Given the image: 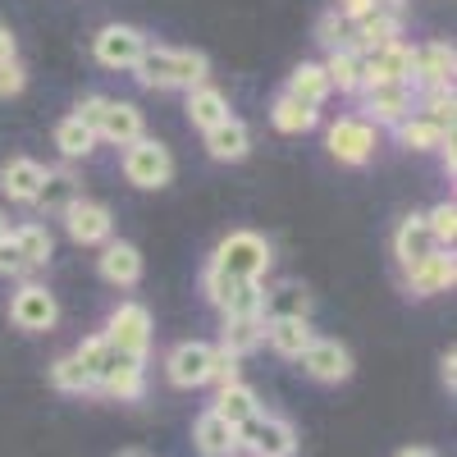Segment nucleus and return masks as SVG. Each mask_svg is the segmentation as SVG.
Wrapping results in <instances>:
<instances>
[{"label": "nucleus", "mask_w": 457, "mask_h": 457, "mask_svg": "<svg viewBox=\"0 0 457 457\" xmlns=\"http://www.w3.org/2000/svg\"><path fill=\"white\" fill-rule=\"evenodd\" d=\"M137 83L142 87H202L206 83V55L202 51H170V46H146L142 60H137Z\"/></svg>", "instance_id": "1"}, {"label": "nucleus", "mask_w": 457, "mask_h": 457, "mask_svg": "<svg viewBox=\"0 0 457 457\" xmlns=\"http://www.w3.org/2000/svg\"><path fill=\"white\" fill-rule=\"evenodd\" d=\"M215 270L228 275V279H256L270 270V243H265L261 234H252V228H238V234H228L220 247H215Z\"/></svg>", "instance_id": "2"}, {"label": "nucleus", "mask_w": 457, "mask_h": 457, "mask_svg": "<svg viewBox=\"0 0 457 457\" xmlns=\"http://www.w3.org/2000/svg\"><path fill=\"white\" fill-rule=\"evenodd\" d=\"M238 448H247L252 457H293L297 453V435L284 416L256 411L247 426H238Z\"/></svg>", "instance_id": "3"}, {"label": "nucleus", "mask_w": 457, "mask_h": 457, "mask_svg": "<svg viewBox=\"0 0 457 457\" xmlns=\"http://www.w3.org/2000/svg\"><path fill=\"white\" fill-rule=\"evenodd\" d=\"M105 343L110 348H120L137 361H146V348H151V312L142 302H120V307L110 312V325H105Z\"/></svg>", "instance_id": "4"}, {"label": "nucleus", "mask_w": 457, "mask_h": 457, "mask_svg": "<svg viewBox=\"0 0 457 457\" xmlns=\"http://www.w3.org/2000/svg\"><path fill=\"white\" fill-rule=\"evenodd\" d=\"M124 174H129V183H137V187H165V183L174 179L170 146H161L156 137H137V142L124 151Z\"/></svg>", "instance_id": "5"}, {"label": "nucleus", "mask_w": 457, "mask_h": 457, "mask_svg": "<svg viewBox=\"0 0 457 457\" xmlns=\"http://www.w3.org/2000/svg\"><path fill=\"white\" fill-rule=\"evenodd\" d=\"M329 156L343 165H366L375 156V124L361 120V114H343V120L329 124Z\"/></svg>", "instance_id": "6"}, {"label": "nucleus", "mask_w": 457, "mask_h": 457, "mask_svg": "<svg viewBox=\"0 0 457 457\" xmlns=\"http://www.w3.org/2000/svg\"><path fill=\"white\" fill-rule=\"evenodd\" d=\"M151 42L137 32V28H129V23H110V28H101L96 32V60L105 64V69H137V60H142V51H146Z\"/></svg>", "instance_id": "7"}, {"label": "nucleus", "mask_w": 457, "mask_h": 457, "mask_svg": "<svg viewBox=\"0 0 457 457\" xmlns=\"http://www.w3.org/2000/svg\"><path fill=\"white\" fill-rule=\"evenodd\" d=\"M211 357H215L211 343L187 338L165 357V370H170V379L179 389H197V385H211Z\"/></svg>", "instance_id": "8"}, {"label": "nucleus", "mask_w": 457, "mask_h": 457, "mask_svg": "<svg viewBox=\"0 0 457 457\" xmlns=\"http://www.w3.org/2000/svg\"><path fill=\"white\" fill-rule=\"evenodd\" d=\"M10 320L19 329H32V334H42L60 320V307H55V293H46L42 284H23L10 302Z\"/></svg>", "instance_id": "9"}, {"label": "nucleus", "mask_w": 457, "mask_h": 457, "mask_svg": "<svg viewBox=\"0 0 457 457\" xmlns=\"http://www.w3.org/2000/svg\"><path fill=\"white\" fill-rule=\"evenodd\" d=\"M302 370H307L312 379H320V385H338V379L353 375V353L343 348V343L334 338H312V348L297 357Z\"/></svg>", "instance_id": "10"}, {"label": "nucleus", "mask_w": 457, "mask_h": 457, "mask_svg": "<svg viewBox=\"0 0 457 457\" xmlns=\"http://www.w3.org/2000/svg\"><path fill=\"white\" fill-rule=\"evenodd\" d=\"M453 46L448 42H426V46H411V79L416 83H426L430 92H444L453 87Z\"/></svg>", "instance_id": "11"}, {"label": "nucleus", "mask_w": 457, "mask_h": 457, "mask_svg": "<svg viewBox=\"0 0 457 457\" xmlns=\"http://www.w3.org/2000/svg\"><path fill=\"white\" fill-rule=\"evenodd\" d=\"M361 69H366V87L370 83H411V46L407 42L375 46L361 55Z\"/></svg>", "instance_id": "12"}, {"label": "nucleus", "mask_w": 457, "mask_h": 457, "mask_svg": "<svg viewBox=\"0 0 457 457\" xmlns=\"http://www.w3.org/2000/svg\"><path fill=\"white\" fill-rule=\"evenodd\" d=\"M361 92H366V114L375 124H403L411 114V101H416L411 83H370Z\"/></svg>", "instance_id": "13"}, {"label": "nucleus", "mask_w": 457, "mask_h": 457, "mask_svg": "<svg viewBox=\"0 0 457 457\" xmlns=\"http://www.w3.org/2000/svg\"><path fill=\"white\" fill-rule=\"evenodd\" d=\"M453 279H457V261H453V252H435V256H426V261L407 265V293H411V297L448 293Z\"/></svg>", "instance_id": "14"}, {"label": "nucleus", "mask_w": 457, "mask_h": 457, "mask_svg": "<svg viewBox=\"0 0 457 457\" xmlns=\"http://www.w3.org/2000/svg\"><path fill=\"white\" fill-rule=\"evenodd\" d=\"M64 228H69V238H73V243L92 247V243H110L114 220H110V211H105L101 202H83V197H79V202L64 211Z\"/></svg>", "instance_id": "15"}, {"label": "nucleus", "mask_w": 457, "mask_h": 457, "mask_svg": "<svg viewBox=\"0 0 457 457\" xmlns=\"http://www.w3.org/2000/svg\"><path fill=\"white\" fill-rule=\"evenodd\" d=\"M114 142V146H133L137 137H142V110L133 105V101H105V110H101V124H96V142Z\"/></svg>", "instance_id": "16"}, {"label": "nucleus", "mask_w": 457, "mask_h": 457, "mask_svg": "<svg viewBox=\"0 0 457 457\" xmlns=\"http://www.w3.org/2000/svg\"><path fill=\"white\" fill-rule=\"evenodd\" d=\"M312 312V293L302 284H279L270 293H261V325H275V320H307Z\"/></svg>", "instance_id": "17"}, {"label": "nucleus", "mask_w": 457, "mask_h": 457, "mask_svg": "<svg viewBox=\"0 0 457 457\" xmlns=\"http://www.w3.org/2000/svg\"><path fill=\"white\" fill-rule=\"evenodd\" d=\"M394 252H398V261H403V270L439 252V247H435V238H430L426 215H407V220L398 224V234H394Z\"/></svg>", "instance_id": "18"}, {"label": "nucleus", "mask_w": 457, "mask_h": 457, "mask_svg": "<svg viewBox=\"0 0 457 457\" xmlns=\"http://www.w3.org/2000/svg\"><path fill=\"white\" fill-rule=\"evenodd\" d=\"M288 101H297V105H307V110H320L325 105V96H329V79H325V69L320 64H312V60H302L293 73H288V92H284Z\"/></svg>", "instance_id": "19"}, {"label": "nucleus", "mask_w": 457, "mask_h": 457, "mask_svg": "<svg viewBox=\"0 0 457 457\" xmlns=\"http://www.w3.org/2000/svg\"><path fill=\"white\" fill-rule=\"evenodd\" d=\"M42 179H46V170L37 165V161L14 156L5 170H0V193H5L10 202H32V197H37V187H42Z\"/></svg>", "instance_id": "20"}, {"label": "nucleus", "mask_w": 457, "mask_h": 457, "mask_svg": "<svg viewBox=\"0 0 457 457\" xmlns=\"http://www.w3.org/2000/svg\"><path fill=\"white\" fill-rule=\"evenodd\" d=\"M193 439H197V453L202 457H234V448H238V430L228 426V421H220L215 411H202L197 416Z\"/></svg>", "instance_id": "21"}, {"label": "nucleus", "mask_w": 457, "mask_h": 457, "mask_svg": "<svg viewBox=\"0 0 457 457\" xmlns=\"http://www.w3.org/2000/svg\"><path fill=\"white\" fill-rule=\"evenodd\" d=\"M206 151H211L215 161H243L247 151H252V133H247V124L228 114L224 124H215V129L206 133Z\"/></svg>", "instance_id": "22"}, {"label": "nucleus", "mask_w": 457, "mask_h": 457, "mask_svg": "<svg viewBox=\"0 0 457 457\" xmlns=\"http://www.w3.org/2000/svg\"><path fill=\"white\" fill-rule=\"evenodd\" d=\"M73 202H79V179H73L69 170H46V179H42V187H37L32 206H37V211H55V215H64Z\"/></svg>", "instance_id": "23"}, {"label": "nucleus", "mask_w": 457, "mask_h": 457, "mask_svg": "<svg viewBox=\"0 0 457 457\" xmlns=\"http://www.w3.org/2000/svg\"><path fill=\"white\" fill-rule=\"evenodd\" d=\"M101 275H105L110 284H120V288L137 284V279H142V256H137V247H133V243H105V252H101Z\"/></svg>", "instance_id": "24"}, {"label": "nucleus", "mask_w": 457, "mask_h": 457, "mask_svg": "<svg viewBox=\"0 0 457 457\" xmlns=\"http://www.w3.org/2000/svg\"><path fill=\"white\" fill-rule=\"evenodd\" d=\"M187 120H193L202 133H211L215 124H224L228 120V96L220 92V87H193L187 92Z\"/></svg>", "instance_id": "25"}, {"label": "nucleus", "mask_w": 457, "mask_h": 457, "mask_svg": "<svg viewBox=\"0 0 457 457\" xmlns=\"http://www.w3.org/2000/svg\"><path fill=\"white\" fill-rule=\"evenodd\" d=\"M215 416H220V421H228V426H247L252 421V416L261 411V403H256V394L243 385V379H238V385H224L220 389V398H215V407H211Z\"/></svg>", "instance_id": "26"}, {"label": "nucleus", "mask_w": 457, "mask_h": 457, "mask_svg": "<svg viewBox=\"0 0 457 457\" xmlns=\"http://www.w3.org/2000/svg\"><path fill=\"white\" fill-rule=\"evenodd\" d=\"M320 69H325V79H329V92H361L366 87L361 55H353V51H329V60Z\"/></svg>", "instance_id": "27"}, {"label": "nucleus", "mask_w": 457, "mask_h": 457, "mask_svg": "<svg viewBox=\"0 0 457 457\" xmlns=\"http://www.w3.org/2000/svg\"><path fill=\"white\" fill-rule=\"evenodd\" d=\"M265 338H270V348L279 357H302L312 348V325L307 320H275V325H265Z\"/></svg>", "instance_id": "28"}, {"label": "nucleus", "mask_w": 457, "mask_h": 457, "mask_svg": "<svg viewBox=\"0 0 457 457\" xmlns=\"http://www.w3.org/2000/svg\"><path fill=\"white\" fill-rule=\"evenodd\" d=\"M398 129V142L407 146V151H439L453 133H444V129H435L426 114H407L403 124H394Z\"/></svg>", "instance_id": "29"}, {"label": "nucleus", "mask_w": 457, "mask_h": 457, "mask_svg": "<svg viewBox=\"0 0 457 457\" xmlns=\"http://www.w3.org/2000/svg\"><path fill=\"white\" fill-rule=\"evenodd\" d=\"M261 338H265L261 316H234V320H224V338H220V348H224L228 357H243V353H252V348H256Z\"/></svg>", "instance_id": "30"}, {"label": "nucleus", "mask_w": 457, "mask_h": 457, "mask_svg": "<svg viewBox=\"0 0 457 457\" xmlns=\"http://www.w3.org/2000/svg\"><path fill=\"white\" fill-rule=\"evenodd\" d=\"M96 389H105L110 398H120V403H137L146 394V370H142V361H129L120 370H110Z\"/></svg>", "instance_id": "31"}, {"label": "nucleus", "mask_w": 457, "mask_h": 457, "mask_svg": "<svg viewBox=\"0 0 457 457\" xmlns=\"http://www.w3.org/2000/svg\"><path fill=\"white\" fill-rule=\"evenodd\" d=\"M10 243L19 247L23 265L28 270H37V265H46L51 261V234L42 224H23V228H10Z\"/></svg>", "instance_id": "32"}, {"label": "nucleus", "mask_w": 457, "mask_h": 457, "mask_svg": "<svg viewBox=\"0 0 457 457\" xmlns=\"http://www.w3.org/2000/svg\"><path fill=\"white\" fill-rule=\"evenodd\" d=\"M55 146H60V156H64V161H83L87 151L96 146V133H92L87 124H79V120L69 114V120L55 129Z\"/></svg>", "instance_id": "33"}, {"label": "nucleus", "mask_w": 457, "mask_h": 457, "mask_svg": "<svg viewBox=\"0 0 457 457\" xmlns=\"http://www.w3.org/2000/svg\"><path fill=\"white\" fill-rule=\"evenodd\" d=\"M270 120H275V129H279V133H307V129H316L320 110H307V105H297V101L279 96V101L270 105Z\"/></svg>", "instance_id": "34"}, {"label": "nucleus", "mask_w": 457, "mask_h": 457, "mask_svg": "<svg viewBox=\"0 0 457 457\" xmlns=\"http://www.w3.org/2000/svg\"><path fill=\"white\" fill-rule=\"evenodd\" d=\"M51 385L64 389V394H87V389H96V385H92V375L79 366V357H73V353L60 357V361L51 366Z\"/></svg>", "instance_id": "35"}, {"label": "nucleus", "mask_w": 457, "mask_h": 457, "mask_svg": "<svg viewBox=\"0 0 457 457\" xmlns=\"http://www.w3.org/2000/svg\"><path fill=\"white\" fill-rule=\"evenodd\" d=\"M79 366L92 375V385H101V375H105V357H110V343H105V334H92V338H83L79 343Z\"/></svg>", "instance_id": "36"}, {"label": "nucleus", "mask_w": 457, "mask_h": 457, "mask_svg": "<svg viewBox=\"0 0 457 457\" xmlns=\"http://www.w3.org/2000/svg\"><path fill=\"white\" fill-rule=\"evenodd\" d=\"M348 37H353V23L343 19L338 10L320 14V23H316V42H320V46H329V51H348Z\"/></svg>", "instance_id": "37"}, {"label": "nucleus", "mask_w": 457, "mask_h": 457, "mask_svg": "<svg viewBox=\"0 0 457 457\" xmlns=\"http://www.w3.org/2000/svg\"><path fill=\"white\" fill-rule=\"evenodd\" d=\"M261 284L256 279H243L234 288V297H228V307H224V320H234V316H261Z\"/></svg>", "instance_id": "38"}, {"label": "nucleus", "mask_w": 457, "mask_h": 457, "mask_svg": "<svg viewBox=\"0 0 457 457\" xmlns=\"http://www.w3.org/2000/svg\"><path fill=\"white\" fill-rule=\"evenodd\" d=\"M426 224H430L435 247H453V238H457V206H453V202H439V206L426 215Z\"/></svg>", "instance_id": "39"}, {"label": "nucleus", "mask_w": 457, "mask_h": 457, "mask_svg": "<svg viewBox=\"0 0 457 457\" xmlns=\"http://www.w3.org/2000/svg\"><path fill=\"white\" fill-rule=\"evenodd\" d=\"M426 120H430L435 129L453 133V87H444V92H430V96H426Z\"/></svg>", "instance_id": "40"}, {"label": "nucleus", "mask_w": 457, "mask_h": 457, "mask_svg": "<svg viewBox=\"0 0 457 457\" xmlns=\"http://www.w3.org/2000/svg\"><path fill=\"white\" fill-rule=\"evenodd\" d=\"M211 379L224 389V385H238V357H228L224 348H215V357H211Z\"/></svg>", "instance_id": "41"}, {"label": "nucleus", "mask_w": 457, "mask_h": 457, "mask_svg": "<svg viewBox=\"0 0 457 457\" xmlns=\"http://www.w3.org/2000/svg\"><path fill=\"white\" fill-rule=\"evenodd\" d=\"M23 83H28V73H23L19 60H5V64H0V96H19Z\"/></svg>", "instance_id": "42"}, {"label": "nucleus", "mask_w": 457, "mask_h": 457, "mask_svg": "<svg viewBox=\"0 0 457 457\" xmlns=\"http://www.w3.org/2000/svg\"><path fill=\"white\" fill-rule=\"evenodd\" d=\"M0 275H28V265H23V256H19V247L10 238L0 243Z\"/></svg>", "instance_id": "43"}, {"label": "nucleus", "mask_w": 457, "mask_h": 457, "mask_svg": "<svg viewBox=\"0 0 457 457\" xmlns=\"http://www.w3.org/2000/svg\"><path fill=\"white\" fill-rule=\"evenodd\" d=\"M375 5H370V0H338V14L343 19H348V23H357V19H366Z\"/></svg>", "instance_id": "44"}, {"label": "nucleus", "mask_w": 457, "mask_h": 457, "mask_svg": "<svg viewBox=\"0 0 457 457\" xmlns=\"http://www.w3.org/2000/svg\"><path fill=\"white\" fill-rule=\"evenodd\" d=\"M439 375H444V389H453V385H457V357H453V353L439 361Z\"/></svg>", "instance_id": "45"}, {"label": "nucleus", "mask_w": 457, "mask_h": 457, "mask_svg": "<svg viewBox=\"0 0 457 457\" xmlns=\"http://www.w3.org/2000/svg\"><path fill=\"white\" fill-rule=\"evenodd\" d=\"M5 60H14V32L0 23V64H5Z\"/></svg>", "instance_id": "46"}, {"label": "nucleus", "mask_w": 457, "mask_h": 457, "mask_svg": "<svg viewBox=\"0 0 457 457\" xmlns=\"http://www.w3.org/2000/svg\"><path fill=\"white\" fill-rule=\"evenodd\" d=\"M370 5H375V10H385V14H398V10H403V0H370Z\"/></svg>", "instance_id": "47"}, {"label": "nucleus", "mask_w": 457, "mask_h": 457, "mask_svg": "<svg viewBox=\"0 0 457 457\" xmlns=\"http://www.w3.org/2000/svg\"><path fill=\"white\" fill-rule=\"evenodd\" d=\"M398 457H439V453H435V448H403Z\"/></svg>", "instance_id": "48"}, {"label": "nucleus", "mask_w": 457, "mask_h": 457, "mask_svg": "<svg viewBox=\"0 0 457 457\" xmlns=\"http://www.w3.org/2000/svg\"><path fill=\"white\" fill-rule=\"evenodd\" d=\"M114 457H151V453H142V448H124V453H114Z\"/></svg>", "instance_id": "49"}, {"label": "nucleus", "mask_w": 457, "mask_h": 457, "mask_svg": "<svg viewBox=\"0 0 457 457\" xmlns=\"http://www.w3.org/2000/svg\"><path fill=\"white\" fill-rule=\"evenodd\" d=\"M5 238H10V220H5V215H0V243H5Z\"/></svg>", "instance_id": "50"}]
</instances>
